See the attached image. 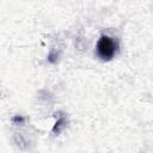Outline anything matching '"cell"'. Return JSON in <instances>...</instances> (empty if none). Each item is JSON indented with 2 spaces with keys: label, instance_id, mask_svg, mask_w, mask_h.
<instances>
[{
  "label": "cell",
  "instance_id": "6da1fadb",
  "mask_svg": "<svg viewBox=\"0 0 153 153\" xmlns=\"http://www.w3.org/2000/svg\"><path fill=\"white\" fill-rule=\"evenodd\" d=\"M116 48H117L116 42L111 37L103 35L100 36L97 43V54L102 60L109 61L116 54Z\"/></svg>",
  "mask_w": 153,
  "mask_h": 153
}]
</instances>
